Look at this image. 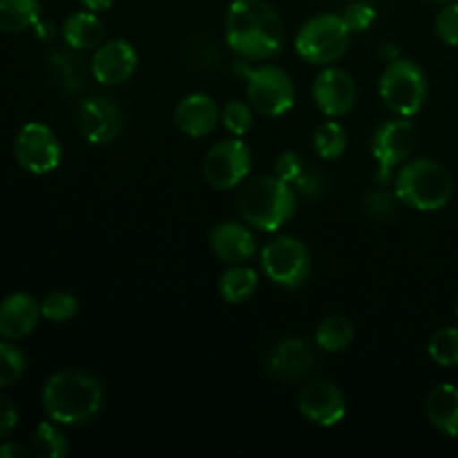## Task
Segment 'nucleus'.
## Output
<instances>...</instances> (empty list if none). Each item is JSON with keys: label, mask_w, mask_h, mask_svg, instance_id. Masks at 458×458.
<instances>
[{"label": "nucleus", "mask_w": 458, "mask_h": 458, "mask_svg": "<svg viewBox=\"0 0 458 458\" xmlns=\"http://www.w3.org/2000/svg\"><path fill=\"white\" fill-rule=\"evenodd\" d=\"M307 168H309L307 161H304L302 155L295 150L280 152L276 159V164H273V173H276L280 179H284L286 183H291V186H293V183L302 177L304 170Z\"/></svg>", "instance_id": "nucleus-33"}, {"label": "nucleus", "mask_w": 458, "mask_h": 458, "mask_svg": "<svg viewBox=\"0 0 458 458\" xmlns=\"http://www.w3.org/2000/svg\"><path fill=\"white\" fill-rule=\"evenodd\" d=\"M249 103L262 116H282L295 106V83L276 65L250 67L244 76Z\"/></svg>", "instance_id": "nucleus-8"}, {"label": "nucleus", "mask_w": 458, "mask_h": 458, "mask_svg": "<svg viewBox=\"0 0 458 458\" xmlns=\"http://www.w3.org/2000/svg\"><path fill=\"white\" fill-rule=\"evenodd\" d=\"M434 3H443V4H447V3H458V0H434Z\"/></svg>", "instance_id": "nucleus-41"}, {"label": "nucleus", "mask_w": 458, "mask_h": 458, "mask_svg": "<svg viewBox=\"0 0 458 458\" xmlns=\"http://www.w3.org/2000/svg\"><path fill=\"white\" fill-rule=\"evenodd\" d=\"M313 365H316V353L311 344L300 338H284L273 347L268 356V374L284 383L311 374Z\"/></svg>", "instance_id": "nucleus-18"}, {"label": "nucleus", "mask_w": 458, "mask_h": 458, "mask_svg": "<svg viewBox=\"0 0 458 458\" xmlns=\"http://www.w3.org/2000/svg\"><path fill=\"white\" fill-rule=\"evenodd\" d=\"M352 30L338 13H320L304 22L295 34V52L311 65H334L347 54Z\"/></svg>", "instance_id": "nucleus-5"}, {"label": "nucleus", "mask_w": 458, "mask_h": 458, "mask_svg": "<svg viewBox=\"0 0 458 458\" xmlns=\"http://www.w3.org/2000/svg\"><path fill=\"white\" fill-rule=\"evenodd\" d=\"M34 30H36V36H38V38H43V40H52L54 36H56V27H54V22H45V21H38L34 25Z\"/></svg>", "instance_id": "nucleus-40"}, {"label": "nucleus", "mask_w": 458, "mask_h": 458, "mask_svg": "<svg viewBox=\"0 0 458 458\" xmlns=\"http://www.w3.org/2000/svg\"><path fill=\"white\" fill-rule=\"evenodd\" d=\"M40 302L30 293H12L0 302V338L16 340L27 338L38 327Z\"/></svg>", "instance_id": "nucleus-17"}, {"label": "nucleus", "mask_w": 458, "mask_h": 458, "mask_svg": "<svg viewBox=\"0 0 458 458\" xmlns=\"http://www.w3.org/2000/svg\"><path fill=\"white\" fill-rule=\"evenodd\" d=\"M295 192L302 197H307V199H318V197L325 192V177H322L318 170L313 168H307L304 170L302 177L298 179V182L293 183Z\"/></svg>", "instance_id": "nucleus-36"}, {"label": "nucleus", "mask_w": 458, "mask_h": 458, "mask_svg": "<svg viewBox=\"0 0 458 458\" xmlns=\"http://www.w3.org/2000/svg\"><path fill=\"white\" fill-rule=\"evenodd\" d=\"M222 123L233 137H244L253 128V106L240 98H233L222 107Z\"/></svg>", "instance_id": "nucleus-31"}, {"label": "nucleus", "mask_w": 458, "mask_h": 458, "mask_svg": "<svg viewBox=\"0 0 458 458\" xmlns=\"http://www.w3.org/2000/svg\"><path fill=\"white\" fill-rule=\"evenodd\" d=\"M31 454V450H27L25 445L16 441H7L0 445V458H27Z\"/></svg>", "instance_id": "nucleus-38"}, {"label": "nucleus", "mask_w": 458, "mask_h": 458, "mask_svg": "<svg viewBox=\"0 0 458 458\" xmlns=\"http://www.w3.org/2000/svg\"><path fill=\"white\" fill-rule=\"evenodd\" d=\"M237 208L249 226L276 233L293 219L298 208V192L277 174H259L246 179L240 186Z\"/></svg>", "instance_id": "nucleus-3"}, {"label": "nucleus", "mask_w": 458, "mask_h": 458, "mask_svg": "<svg viewBox=\"0 0 458 458\" xmlns=\"http://www.w3.org/2000/svg\"><path fill=\"white\" fill-rule=\"evenodd\" d=\"M40 313H43L45 320L63 325V322H70L79 313V300L67 293V291H52L40 302Z\"/></svg>", "instance_id": "nucleus-30"}, {"label": "nucleus", "mask_w": 458, "mask_h": 458, "mask_svg": "<svg viewBox=\"0 0 458 458\" xmlns=\"http://www.w3.org/2000/svg\"><path fill=\"white\" fill-rule=\"evenodd\" d=\"M40 0H0V31L21 34L40 21Z\"/></svg>", "instance_id": "nucleus-25"}, {"label": "nucleus", "mask_w": 458, "mask_h": 458, "mask_svg": "<svg viewBox=\"0 0 458 458\" xmlns=\"http://www.w3.org/2000/svg\"><path fill=\"white\" fill-rule=\"evenodd\" d=\"M396 192L389 191H371L367 192L365 199H362V208L369 217L374 219H387L396 213V204H398Z\"/></svg>", "instance_id": "nucleus-32"}, {"label": "nucleus", "mask_w": 458, "mask_h": 458, "mask_svg": "<svg viewBox=\"0 0 458 458\" xmlns=\"http://www.w3.org/2000/svg\"><path fill=\"white\" fill-rule=\"evenodd\" d=\"M394 192L403 204L419 213H437L450 204L454 182L445 165L428 157H419L398 170Z\"/></svg>", "instance_id": "nucleus-4"}, {"label": "nucleus", "mask_w": 458, "mask_h": 458, "mask_svg": "<svg viewBox=\"0 0 458 458\" xmlns=\"http://www.w3.org/2000/svg\"><path fill=\"white\" fill-rule=\"evenodd\" d=\"M380 98L396 116H411L428 101V76L411 58H394L380 76Z\"/></svg>", "instance_id": "nucleus-6"}, {"label": "nucleus", "mask_w": 458, "mask_h": 458, "mask_svg": "<svg viewBox=\"0 0 458 458\" xmlns=\"http://www.w3.org/2000/svg\"><path fill=\"white\" fill-rule=\"evenodd\" d=\"M18 425V410L4 394H0V438L13 432Z\"/></svg>", "instance_id": "nucleus-37"}, {"label": "nucleus", "mask_w": 458, "mask_h": 458, "mask_svg": "<svg viewBox=\"0 0 458 458\" xmlns=\"http://www.w3.org/2000/svg\"><path fill=\"white\" fill-rule=\"evenodd\" d=\"M253 168L250 148L240 137L215 143L204 159V179L217 191L240 188Z\"/></svg>", "instance_id": "nucleus-10"}, {"label": "nucleus", "mask_w": 458, "mask_h": 458, "mask_svg": "<svg viewBox=\"0 0 458 458\" xmlns=\"http://www.w3.org/2000/svg\"><path fill=\"white\" fill-rule=\"evenodd\" d=\"M416 128L407 116L389 119L371 137V155L378 161V183L392 182V170L405 164L416 150Z\"/></svg>", "instance_id": "nucleus-9"}, {"label": "nucleus", "mask_w": 458, "mask_h": 458, "mask_svg": "<svg viewBox=\"0 0 458 458\" xmlns=\"http://www.w3.org/2000/svg\"><path fill=\"white\" fill-rule=\"evenodd\" d=\"M298 410L318 428H335L347 416V398L338 385L329 380H313L300 392Z\"/></svg>", "instance_id": "nucleus-14"}, {"label": "nucleus", "mask_w": 458, "mask_h": 458, "mask_svg": "<svg viewBox=\"0 0 458 458\" xmlns=\"http://www.w3.org/2000/svg\"><path fill=\"white\" fill-rule=\"evenodd\" d=\"M81 4H83L88 12H94V13H101V12H107V9L114 4V0H79Z\"/></svg>", "instance_id": "nucleus-39"}, {"label": "nucleus", "mask_w": 458, "mask_h": 458, "mask_svg": "<svg viewBox=\"0 0 458 458\" xmlns=\"http://www.w3.org/2000/svg\"><path fill=\"white\" fill-rule=\"evenodd\" d=\"M226 43L246 61H267L277 56L284 45L280 13L267 0H233L228 4Z\"/></svg>", "instance_id": "nucleus-1"}, {"label": "nucleus", "mask_w": 458, "mask_h": 458, "mask_svg": "<svg viewBox=\"0 0 458 458\" xmlns=\"http://www.w3.org/2000/svg\"><path fill=\"white\" fill-rule=\"evenodd\" d=\"M27 369V358L12 340H0V389L16 385Z\"/></svg>", "instance_id": "nucleus-29"}, {"label": "nucleus", "mask_w": 458, "mask_h": 458, "mask_svg": "<svg viewBox=\"0 0 458 458\" xmlns=\"http://www.w3.org/2000/svg\"><path fill=\"white\" fill-rule=\"evenodd\" d=\"M49 70H52V79L56 85H61L65 92H81L85 85V63L83 58L76 54V49H52L47 54Z\"/></svg>", "instance_id": "nucleus-22"}, {"label": "nucleus", "mask_w": 458, "mask_h": 458, "mask_svg": "<svg viewBox=\"0 0 458 458\" xmlns=\"http://www.w3.org/2000/svg\"><path fill=\"white\" fill-rule=\"evenodd\" d=\"M70 452L65 434L56 428L54 420L40 423L31 437V454L38 458H63Z\"/></svg>", "instance_id": "nucleus-27"}, {"label": "nucleus", "mask_w": 458, "mask_h": 458, "mask_svg": "<svg viewBox=\"0 0 458 458\" xmlns=\"http://www.w3.org/2000/svg\"><path fill=\"white\" fill-rule=\"evenodd\" d=\"M428 420L437 432L458 437V387L452 383L437 385L425 403Z\"/></svg>", "instance_id": "nucleus-20"}, {"label": "nucleus", "mask_w": 458, "mask_h": 458, "mask_svg": "<svg viewBox=\"0 0 458 458\" xmlns=\"http://www.w3.org/2000/svg\"><path fill=\"white\" fill-rule=\"evenodd\" d=\"M456 318H458V304H456Z\"/></svg>", "instance_id": "nucleus-42"}, {"label": "nucleus", "mask_w": 458, "mask_h": 458, "mask_svg": "<svg viewBox=\"0 0 458 458\" xmlns=\"http://www.w3.org/2000/svg\"><path fill=\"white\" fill-rule=\"evenodd\" d=\"M437 36L445 45L456 47L458 45V3H447L445 7L438 12L437 22H434Z\"/></svg>", "instance_id": "nucleus-34"}, {"label": "nucleus", "mask_w": 458, "mask_h": 458, "mask_svg": "<svg viewBox=\"0 0 458 458\" xmlns=\"http://www.w3.org/2000/svg\"><path fill=\"white\" fill-rule=\"evenodd\" d=\"M428 353L437 365L456 367L458 365V327H443L434 331L428 343Z\"/></svg>", "instance_id": "nucleus-28"}, {"label": "nucleus", "mask_w": 458, "mask_h": 458, "mask_svg": "<svg viewBox=\"0 0 458 458\" xmlns=\"http://www.w3.org/2000/svg\"><path fill=\"white\" fill-rule=\"evenodd\" d=\"M137 65L139 56L132 43L123 38H112L94 49L89 72H92L97 83L114 88V85L128 83L134 76V72H137Z\"/></svg>", "instance_id": "nucleus-15"}, {"label": "nucleus", "mask_w": 458, "mask_h": 458, "mask_svg": "<svg viewBox=\"0 0 458 458\" xmlns=\"http://www.w3.org/2000/svg\"><path fill=\"white\" fill-rule=\"evenodd\" d=\"M356 338V327L347 316H327L316 329V344L327 353H340L352 347Z\"/></svg>", "instance_id": "nucleus-24"}, {"label": "nucleus", "mask_w": 458, "mask_h": 458, "mask_svg": "<svg viewBox=\"0 0 458 458\" xmlns=\"http://www.w3.org/2000/svg\"><path fill=\"white\" fill-rule=\"evenodd\" d=\"M311 97L322 114L329 116V119H340V116H347L356 107V81L349 72L327 65L313 81Z\"/></svg>", "instance_id": "nucleus-12"}, {"label": "nucleus", "mask_w": 458, "mask_h": 458, "mask_svg": "<svg viewBox=\"0 0 458 458\" xmlns=\"http://www.w3.org/2000/svg\"><path fill=\"white\" fill-rule=\"evenodd\" d=\"M343 18L349 30H352V34H362L376 21V9L367 3H353L344 9Z\"/></svg>", "instance_id": "nucleus-35"}, {"label": "nucleus", "mask_w": 458, "mask_h": 458, "mask_svg": "<svg viewBox=\"0 0 458 458\" xmlns=\"http://www.w3.org/2000/svg\"><path fill=\"white\" fill-rule=\"evenodd\" d=\"M262 271L282 289H300L311 277V253L298 237L280 235L262 249Z\"/></svg>", "instance_id": "nucleus-7"}, {"label": "nucleus", "mask_w": 458, "mask_h": 458, "mask_svg": "<svg viewBox=\"0 0 458 458\" xmlns=\"http://www.w3.org/2000/svg\"><path fill=\"white\" fill-rule=\"evenodd\" d=\"M219 121H222V110L215 98L204 92H192L183 97L174 110V123L191 139L208 137L217 128Z\"/></svg>", "instance_id": "nucleus-16"}, {"label": "nucleus", "mask_w": 458, "mask_h": 458, "mask_svg": "<svg viewBox=\"0 0 458 458\" xmlns=\"http://www.w3.org/2000/svg\"><path fill=\"white\" fill-rule=\"evenodd\" d=\"M106 392L97 376L81 369L56 371L43 387V410L49 420L67 428L88 425L101 414Z\"/></svg>", "instance_id": "nucleus-2"}, {"label": "nucleus", "mask_w": 458, "mask_h": 458, "mask_svg": "<svg viewBox=\"0 0 458 458\" xmlns=\"http://www.w3.org/2000/svg\"><path fill=\"white\" fill-rule=\"evenodd\" d=\"M63 40L67 47L76 49V52H88V49H97L106 38V25L101 18L94 12H74L65 18L63 22Z\"/></svg>", "instance_id": "nucleus-21"}, {"label": "nucleus", "mask_w": 458, "mask_h": 458, "mask_svg": "<svg viewBox=\"0 0 458 458\" xmlns=\"http://www.w3.org/2000/svg\"><path fill=\"white\" fill-rule=\"evenodd\" d=\"M210 249L222 262L244 264L258 253V242L246 222H219L210 231Z\"/></svg>", "instance_id": "nucleus-19"}, {"label": "nucleus", "mask_w": 458, "mask_h": 458, "mask_svg": "<svg viewBox=\"0 0 458 458\" xmlns=\"http://www.w3.org/2000/svg\"><path fill=\"white\" fill-rule=\"evenodd\" d=\"M349 137L347 130L338 123L335 119L325 121L322 125H318L316 132H313V150L320 159L334 161L347 152Z\"/></svg>", "instance_id": "nucleus-26"}, {"label": "nucleus", "mask_w": 458, "mask_h": 458, "mask_svg": "<svg viewBox=\"0 0 458 458\" xmlns=\"http://www.w3.org/2000/svg\"><path fill=\"white\" fill-rule=\"evenodd\" d=\"M259 276L246 264H228L226 271L219 276V295L228 304H242L250 300L258 291Z\"/></svg>", "instance_id": "nucleus-23"}, {"label": "nucleus", "mask_w": 458, "mask_h": 458, "mask_svg": "<svg viewBox=\"0 0 458 458\" xmlns=\"http://www.w3.org/2000/svg\"><path fill=\"white\" fill-rule=\"evenodd\" d=\"M81 137L92 146H107L116 141L123 128L121 107L107 97H89L79 106L76 114Z\"/></svg>", "instance_id": "nucleus-13"}, {"label": "nucleus", "mask_w": 458, "mask_h": 458, "mask_svg": "<svg viewBox=\"0 0 458 458\" xmlns=\"http://www.w3.org/2000/svg\"><path fill=\"white\" fill-rule=\"evenodd\" d=\"M13 157L27 173L49 174L61 165L63 148L49 125L25 123L13 139Z\"/></svg>", "instance_id": "nucleus-11"}]
</instances>
